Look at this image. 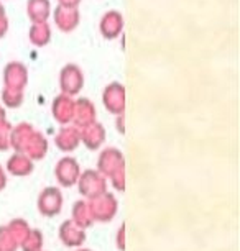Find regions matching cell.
I'll use <instances>...</instances> for the list:
<instances>
[{
    "label": "cell",
    "mask_w": 240,
    "mask_h": 251,
    "mask_svg": "<svg viewBox=\"0 0 240 251\" xmlns=\"http://www.w3.org/2000/svg\"><path fill=\"white\" fill-rule=\"evenodd\" d=\"M79 2H81V0H59V7H66V8H78Z\"/></svg>",
    "instance_id": "cell-10"
},
{
    "label": "cell",
    "mask_w": 240,
    "mask_h": 251,
    "mask_svg": "<svg viewBox=\"0 0 240 251\" xmlns=\"http://www.w3.org/2000/svg\"><path fill=\"white\" fill-rule=\"evenodd\" d=\"M74 103L71 102L69 97H59L54 102V117H58V120L61 122H68L71 118Z\"/></svg>",
    "instance_id": "cell-8"
},
{
    "label": "cell",
    "mask_w": 240,
    "mask_h": 251,
    "mask_svg": "<svg viewBox=\"0 0 240 251\" xmlns=\"http://www.w3.org/2000/svg\"><path fill=\"white\" fill-rule=\"evenodd\" d=\"M5 82L7 89L22 91L27 82V69L20 63H10L5 68Z\"/></svg>",
    "instance_id": "cell-4"
},
{
    "label": "cell",
    "mask_w": 240,
    "mask_h": 251,
    "mask_svg": "<svg viewBox=\"0 0 240 251\" xmlns=\"http://www.w3.org/2000/svg\"><path fill=\"white\" fill-rule=\"evenodd\" d=\"M30 40L33 45L36 46H45L50 43L51 40V30L50 25L46 22L43 23H33L30 28Z\"/></svg>",
    "instance_id": "cell-7"
},
{
    "label": "cell",
    "mask_w": 240,
    "mask_h": 251,
    "mask_svg": "<svg viewBox=\"0 0 240 251\" xmlns=\"http://www.w3.org/2000/svg\"><path fill=\"white\" fill-rule=\"evenodd\" d=\"M104 102L106 107L110 108L112 112L115 113L124 112V86H120V84H110V86H107L104 92Z\"/></svg>",
    "instance_id": "cell-5"
},
{
    "label": "cell",
    "mask_w": 240,
    "mask_h": 251,
    "mask_svg": "<svg viewBox=\"0 0 240 251\" xmlns=\"http://www.w3.org/2000/svg\"><path fill=\"white\" fill-rule=\"evenodd\" d=\"M28 17L33 23H43L50 17V0H28Z\"/></svg>",
    "instance_id": "cell-6"
},
{
    "label": "cell",
    "mask_w": 240,
    "mask_h": 251,
    "mask_svg": "<svg viewBox=\"0 0 240 251\" xmlns=\"http://www.w3.org/2000/svg\"><path fill=\"white\" fill-rule=\"evenodd\" d=\"M122 28H124V18L119 12L112 10L107 12L101 20V33L107 40H114L120 35Z\"/></svg>",
    "instance_id": "cell-2"
},
{
    "label": "cell",
    "mask_w": 240,
    "mask_h": 251,
    "mask_svg": "<svg viewBox=\"0 0 240 251\" xmlns=\"http://www.w3.org/2000/svg\"><path fill=\"white\" fill-rule=\"evenodd\" d=\"M7 28H8V23H7V15H5V10L0 5V38L7 33Z\"/></svg>",
    "instance_id": "cell-9"
},
{
    "label": "cell",
    "mask_w": 240,
    "mask_h": 251,
    "mask_svg": "<svg viewBox=\"0 0 240 251\" xmlns=\"http://www.w3.org/2000/svg\"><path fill=\"white\" fill-rule=\"evenodd\" d=\"M54 22L61 31H73L79 23V10L78 8H66L58 7L54 12Z\"/></svg>",
    "instance_id": "cell-3"
},
{
    "label": "cell",
    "mask_w": 240,
    "mask_h": 251,
    "mask_svg": "<svg viewBox=\"0 0 240 251\" xmlns=\"http://www.w3.org/2000/svg\"><path fill=\"white\" fill-rule=\"evenodd\" d=\"M59 82H61V89H63L64 94H68V96L78 94L79 89L82 87V82H84L81 69H79L76 64L64 66L63 71H61Z\"/></svg>",
    "instance_id": "cell-1"
}]
</instances>
